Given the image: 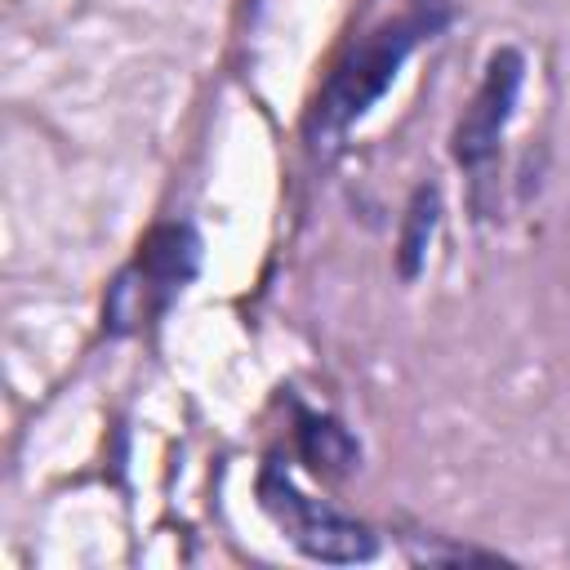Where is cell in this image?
<instances>
[{"label":"cell","instance_id":"1","mask_svg":"<svg viewBox=\"0 0 570 570\" xmlns=\"http://www.w3.org/2000/svg\"><path fill=\"white\" fill-rule=\"evenodd\" d=\"M258 499L267 508V517L285 530V539L316 557V561H334V566H352V561H370L374 557V534L370 525H361L356 517L307 499L285 472L267 468L258 481Z\"/></svg>","mask_w":570,"mask_h":570},{"label":"cell","instance_id":"2","mask_svg":"<svg viewBox=\"0 0 570 570\" xmlns=\"http://www.w3.org/2000/svg\"><path fill=\"white\" fill-rule=\"evenodd\" d=\"M414 36H419V22H387L383 31L361 40V49L325 85V98H321V111H316L321 129H343L347 120H356L387 89V80L396 76L401 58L414 45Z\"/></svg>","mask_w":570,"mask_h":570},{"label":"cell","instance_id":"3","mask_svg":"<svg viewBox=\"0 0 570 570\" xmlns=\"http://www.w3.org/2000/svg\"><path fill=\"white\" fill-rule=\"evenodd\" d=\"M517 89H521V53L499 49L485 67V80H481L476 98L468 102V111L454 129V160L463 169H485L494 160L503 125H508L512 102H517Z\"/></svg>","mask_w":570,"mask_h":570},{"label":"cell","instance_id":"4","mask_svg":"<svg viewBox=\"0 0 570 570\" xmlns=\"http://www.w3.org/2000/svg\"><path fill=\"white\" fill-rule=\"evenodd\" d=\"M196 267V240L187 227H160L151 232V240L142 245V258H138V272H142V285L151 289H178Z\"/></svg>","mask_w":570,"mask_h":570},{"label":"cell","instance_id":"5","mask_svg":"<svg viewBox=\"0 0 570 570\" xmlns=\"http://www.w3.org/2000/svg\"><path fill=\"white\" fill-rule=\"evenodd\" d=\"M436 223H441V191L432 183H423L414 196H410V209H405V227H401V254H396V267L401 276H419L423 258H428V245L436 236Z\"/></svg>","mask_w":570,"mask_h":570},{"label":"cell","instance_id":"6","mask_svg":"<svg viewBox=\"0 0 570 570\" xmlns=\"http://www.w3.org/2000/svg\"><path fill=\"white\" fill-rule=\"evenodd\" d=\"M298 450H303V459L316 468V472H325V476H343L352 463H356V441L347 436V428H338L334 419H303V428H298Z\"/></svg>","mask_w":570,"mask_h":570}]
</instances>
